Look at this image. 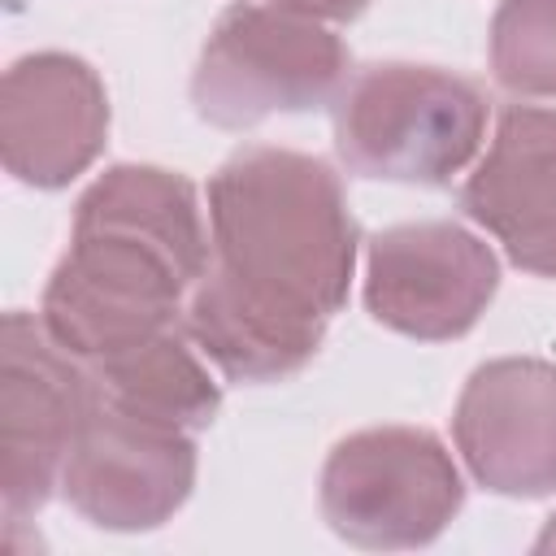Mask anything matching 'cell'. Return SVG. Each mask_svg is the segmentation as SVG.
<instances>
[{"label": "cell", "mask_w": 556, "mask_h": 556, "mask_svg": "<svg viewBox=\"0 0 556 556\" xmlns=\"http://www.w3.org/2000/svg\"><path fill=\"white\" fill-rule=\"evenodd\" d=\"M195 187L161 165H113L74 204L70 252L56 261L39 317L48 334L96 365L174 330L182 295L208 274Z\"/></svg>", "instance_id": "1"}, {"label": "cell", "mask_w": 556, "mask_h": 556, "mask_svg": "<svg viewBox=\"0 0 556 556\" xmlns=\"http://www.w3.org/2000/svg\"><path fill=\"white\" fill-rule=\"evenodd\" d=\"M213 269L235 300L326 326L352 287L356 217L339 174L291 148H243L208 182Z\"/></svg>", "instance_id": "2"}, {"label": "cell", "mask_w": 556, "mask_h": 556, "mask_svg": "<svg viewBox=\"0 0 556 556\" xmlns=\"http://www.w3.org/2000/svg\"><path fill=\"white\" fill-rule=\"evenodd\" d=\"M478 83L413 61H374L334 96V148L361 178L443 187L460 174L486 130Z\"/></svg>", "instance_id": "3"}, {"label": "cell", "mask_w": 556, "mask_h": 556, "mask_svg": "<svg viewBox=\"0 0 556 556\" xmlns=\"http://www.w3.org/2000/svg\"><path fill=\"white\" fill-rule=\"evenodd\" d=\"M348 48L326 22L278 4H230L191 74V104L208 126L248 130L274 113H308L339 96Z\"/></svg>", "instance_id": "4"}, {"label": "cell", "mask_w": 556, "mask_h": 556, "mask_svg": "<svg viewBox=\"0 0 556 556\" xmlns=\"http://www.w3.org/2000/svg\"><path fill=\"white\" fill-rule=\"evenodd\" d=\"M460 504V469L421 426L356 430L321 465V517L356 547H426Z\"/></svg>", "instance_id": "5"}, {"label": "cell", "mask_w": 556, "mask_h": 556, "mask_svg": "<svg viewBox=\"0 0 556 556\" xmlns=\"http://www.w3.org/2000/svg\"><path fill=\"white\" fill-rule=\"evenodd\" d=\"M100 387L43 317L13 308L0 326V504L9 521L39 513L61 486L70 447Z\"/></svg>", "instance_id": "6"}, {"label": "cell", "mask_w": 556, "mask_h": 556, "mask_svg": "<svg viewBox=\"0 0 556 556\" xmlns=\"http://www.w3.org/2000/svg\"><path fill=\"white\" fill-rule=\"evenodd\" d=\"M195 486L191 430L135 417L96 395L70 447L61 491L78 517L100 530H156Z\"/></svg>", "instance_id": "7"}, {"label": "cell", "mask_w": 556, "mask_h": 556, "mask_svg": "<svg viewBox=\"0 0 556 556\" xmlns=\"http://www.w3.org/2000/svg\"><path fill=\"white\" fill-rule=\"evenodd\" d=\"M500 287L495 252L456 222H404L369 239L365 308L378 326L443 343L478 326Z\"/></svg>", "instance_id": "8"}, {"label": "cell", "mask_w": 556, "mask_h": 556, "mask_svg": "<svg viewBox=\"0 0 556 556\" xmlns=\"http://www.w3.org/2000/svg\"><path fill=\"white\" fill-rule=\"evenodd\" d=\"M456 447L469 473L517 500L556 491V365L539 356H500L469 374L456 413Z\"/></svg>", "instance_id": "9"}, {"label": "cell", "mask_w": 556, "mask_h": 556, "mask_svg": "<svg viewBox=\"0 0 556 556\" xmlns=\"http://www.w3.org/2000/svg\"><path fill=\"white\" fill-rule=\"evenodd\" d=\"M109 96L100 74L70 52H30L4 70L0 156L4 169L39 191L74 182L104 148Z\"/></svg>", "instance_id": "10"}, {"label": "cell", "mask_w": 556, "mask_h": 556, "mask_svg": "<svg viewBox=\"0 0 556 556\" xmlns=\"http://www.w3.org/2000/svg\"><path fill=\"white\" fill-rule=\"evenodd\" d=\"M460 208L526 274L556 278V109L517 104L460 187Z\"/></svg>", "instance_id": "11"}, {"label": "cell", "mask_w": 556, "mask_h": 556, "mask_svg": "<svg viewBox=\"0 0 556 556\" xmlns=\"http://www.w3.org/2000/svg\"><path fill=\"white\" fill-rule=\"evenodd\" d=\"M104 400L135 417H152L178 430L213 426L222 408V387L213 382L204 356L178 330H161L143 343H130L91 365Z\"/></svg>", "instance_id": "12"}, {"label": "cell", "mask_w": 556, "mask_h": 556, "mask_svg": "<svg viewBox=\"0 0 556 556\" xmlns=\"http://www.w3.org/2000/svg\"><path fill=\"white\" fill-rule=\"evenodd\" d=\"M491 74L513 96L556 100V0H504L495 9Z\"/></svg>", "instance_id": "13"}, {"label": "cell", "mask_w": 556, "mask_h": 556, "mask_svg": "<svg viewBox=\"0 0 556 556\" xmlns=\"http://www.w3.org/2000/svg\"><path fill=\"white\" fill-rule=\"evenodd\" d=\"M265 4L304 13L313 22H352V17H361L369 9V0H265Z\"/></svg>", "instance_id": "14"}, {"label": "cell", "mask_w": 556, "mask_h": 556, "mask_svg": "<svg viewBox=\"0 0 556 556\" xmlns=\"http://www.w3.org/2000/svg\"><path fill=\"white\" fill-rule=\"evenodd\" d=\"M534 552H556V513L547 517V526H543V534L534 539Z\"/></svg>", "instance_id": "15"}]
</instances>
